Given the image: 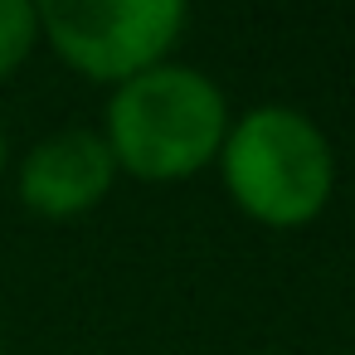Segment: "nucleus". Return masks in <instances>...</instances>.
I'll return each instance as SVG.
<instances>
[{
	"label": "nucleus",
	"mask_w": 355,
	"mask_h": 355,
	"mask_svg": "<svg viewBox=\"0 0 355 355\" xmlns=\"http://www.w3.org/2000/svg\"><path fill=\"white\" fill-rule=\"evenodd\" d=\"M112 180H117V161L103 132H88V127L54 132L40 146H30V156L20 161V200L44 219L88 214L112 190Z\"/></svg>",
	"instance_id": "4"
},
{
	"label": "nucleus",
	"mask_w": 355,
	"mask_h": 355,
	"mask_svg": "<svg viewBox=\"0 0 355 355\" xmlns=\"http://www.w3.org/2000/svg\"><path fill=\"white\" fill-rule=\"evenodd\" d=\"M219 171L234 205L268 229L311 224L336 190V156L326 132L297 107H253L229 122Z\"/></svg>",
	"instance_id": "2"
},
{
	"label": "nucleus",
	"mask_w": 355,
	"mask_h": 355,
	"mask_svg": "<svg viewBox=\"0 0 355 355\" xmlns=\"http://www.w3.org/2000/svg\"><path fill=\"white\" fill-rule=\"evenodd\" d=\"M40 44V6L0 0V83H6Z\"/></svg>",
	"instance_id": "5"
},
{
	"label": "nucleus",
	"mask_w": 355,
	"mask_h": 355,
	"mask_svg": "<svg viewBox=\"0 0 355 355\" xmlns=\"http://www.w3.org/2000/svg\"><path fill=\"white\" fill-rule=\"evenodd\" d=\"M229 137L224 93L185 64H161L122 83L107 103V151L137 180H185L219 161Z\"/></svg>",
	"instance_id": "1"
},
{
	"label": "nucleus",
	"mask_w": 355,
	"mask_h": 355,
	"mask_svg": "<svg viewBox=\"0 0 355 355\" xmlns=\"http://www.w3.org/2000/svg\"><path fill=\"white\" fill-rule=\"evenodd\" d=\"M180 0H54L40 6V40L93 83H132L166 64L185 35Z\"/></svg>",
	"instance_id": "3"
},
{
	"label": "nucleus",
	"mask_w": 355,
	"mask_h": 355,
	"mask_svg": "<svg viewBox=\"0 0 355 355\" xmlns=\"http://www.w3.org/2000/svg\"><path fill=\"white\" fill-rule=\"evenodd\" d=\"M0 175H6V132H0Z\"/></svg>",
	"instance_id": "6"
}]
</instances>
